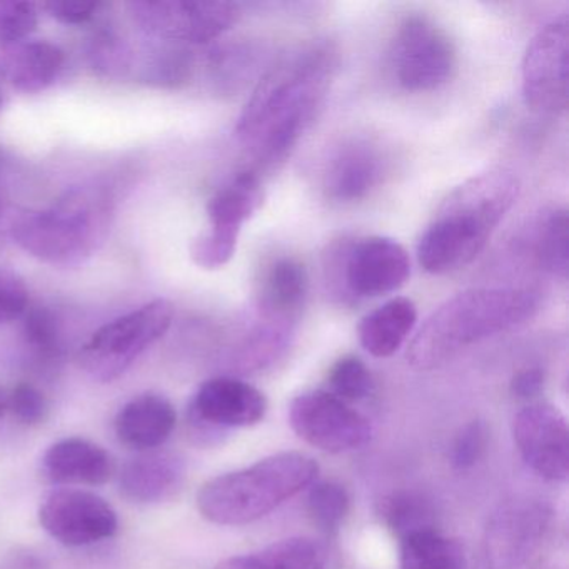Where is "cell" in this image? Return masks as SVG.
<instances>
[{
    "mask_svg": "<svg viewBox=\"0 0 569 569\" xmlns=\"http://www.w3.org/2000/svg\"><path fill=\"white\" fill-rule=\"evenodd\" d=\"M335 52L312 46L272 69L239 116L236 134L264 168L284 161L311 128L335 76Z\"/></svg>",
    "mask_w": 569,
    "mask_h": 569,
    "instance_id": "cell-1",
    "label": "cell"
},
{
    "mask_svg": "<svg viewBox=\"0 0 569 569\" xmlns=\"http://www.w3.org/2000/svg\"><path fill=\"white\" fill-rule=\"evenodd\" d=\"M518 196V178L506 169L462 182L449 192L422 234L419 264L431 274H448L471 264Z\"/></svg>",
    "mask_w": 569,
    "mask_h": 569,
    "instance_id": "cell-2",
    "label": "cell"
},
{
    "mask_svg": "<svg viewBox=\"0 0 569 569\" xmlns=\"http://www.w3.org/2000/svg\"><path fill=\"white\" fill-rule=\"evenodd\" d=\"M539 296L528 288H478L459 292L426 319L408 348V362L431 371L462 349L535 318Z\"/></svg>",
    "mask_w": 569,
    "mask_h": 569,
    "instance_id": "cell-3",
    "label": "cell"
},
{
    "mask_svg": "<svg viewBox=\"0 0 569 569\" xmlns=\"http://www.w3.org/2000/svg\"><path fill=\"white\" fill-rule=\"evenodd\" d=\"M112 211L104 189L74 188L49 208L11 212L9 239L46 264L78 266L108 238Z\"/></svg>",
    "mask_w": 569,
    "mask_h": 569,
    "instance_id": "cell-4",
    "label": "cell"
},
{
    "mask_svg": "<svg viewBox=\"0 0 569 569\" xmlns=\"http://www.w3.org/2000/svg\"><path fill=\"white\" fill-rule=\"evenodd\" d=\"M319 466L302 452H279L201 486L198 509L214 525L242 526L264 518L318 478Z\"/></svg>",
    "mask_w": 569,
    "mask_h": 569,
    "instance_id": "cell-5",
    "label": "cell"
},
{
    "mask_svg": "<svg viewBox=\"0 0 569 569\" xmlns=\"http://www.w3.org/2000/svg\"><path fill=\"white\" fill-rule=\"evenodd\" d=\"M172 318L174 306L166 299H156L119 316L82 346L79 365L96 381H114L169 331Z\"/></svg>",
    "mask_w": 569,
    "mask_h": 569,
    "instance_id": "cell-6",
    "label": "cell"
},
{
    "mask_svg": "<svg viewBox=\"0 0 569 569\" xmlns=\"http://www.w3.org/2000/svg\"><path fill=\"white\" fill-rule=\"evenodd\" d=\"M128 9L142 34L174 46L214 41L241 18V9L232 2L136 0Z\"/></svg>",
    "mask_w": 569,
    "mask_h": 569,
    "instance_id": "cell-7",
    "label": "cell"
},
{
    "mask_svg": "<svg viewBox=\"0 0 569 569\" xmlns=\"http://www.w3.org/2000/svg\"><path fill=\"white\" fill-rule=\"evenodd\" d=\"M262 202L264 189L252 171L241 172L219 189L206 206L208 231L192 241V261L208 271L224 268L234 258L242 224L261 209Z\"/></svg>",
    "mask_w": 569,
    "mask_h": 569,
    "instance_id": "cell-8",
    "label": "cell"
},
{
    "mask_svg": "<svg viewBox=\"0 0 569 569\" xmlns=\"http://www.w3.org/2000/svg\"><path fill=\"white\" fill-rule=\"evenodd\" d=\"M396 81L409 92H429L445 86L458 64L455 42L431 19L411 16L396 32L391 49Z\"/></svg>",
    "mask_w": 569,
    "mask_h": 569,
    "instance_id": "cell-9",
    "label": "cell"
},
{
    "mask_svg": "<svg viewBox=\"0 0 569 569\" xmlns=\"http://www.w3.org/2000/svg\"><path fill=\"white\" fill-rule=\"evenodd\" d=\"M568 16L552 19L529 42L522 59V98L531 111L559 116L568 108Z\"/></svg>",
    "mask_w": 569,
    "mask_h": 569,
    "instance_id": "cell-10",
    "label": "cell"
},
{
    "mask_svg": "<svg viewBox=\"0 0 569 569\" xmlns=\"http://www.w3.org/2000/svg\"><path fill=\"white\" fill-rule=\"evenodd\" d=\"M289 422L308 445L332 455L355 451L372 438L369 419L328 391L296 396L289 406Z\"/></svg>",
    "mask_w": 569,
    "mask_h": 569,
    "instance_id": "cell-11",
    "label": "cell"
},
{
    "mask_svg": "<svg viewBox=\"0 0 569 569\" xmlns=\"http://www.w3.org/2000/svg\"><path fill=\"white\" fill-rule=\"evenodd\" d=\"M39 522L56 541L71 548L112 538L119 528L114 508L101 496L81 489L49 495L39 509Z\"/></svg>",
    "mask_w": 569,
    "mask_h": 569,
    "instance_id": "cell-12",
    "label": "cell"
},
{
    "mask_svg": "<svg viewBox=\"0 0 569 569\" xmlns=\"http://www.w3.org/2000/svg\"><path fill=\"white\" fill-rule=\"evenodd\" d=\"M512 436L526 465L548 481L569 475V431L565 415L549 402H531L516 415Z\"/></svg>",
    "mask_w": 569,
    "mask_h": 569,
    "instance_id": "cell-13",
    "label": "cell"
},
{
    "mask_svg": "<svg viewBox=\"0 0 569 569\" xmlns=\"http://www.w3.org/2000/svg\"><path fill=\"white\" fill-rule=\"evenodd\" d=\"M548 521V508L535 499H515L501 506L486 529L488 568H521L541 542Z\"/></svg>",
    "mask_w": 569,
    "mask_h": 569,
    "instance_id": "cell-14",
    "label": "cell"
},
{
    "mask_svg": "<svg viewBox=\"0 0 569 569\" xmlns=\"http://www.w3.org/2000/svg\"><path fill=\"white\" fill-rule=\"evenodd\" d=\"M345 288L355 298L391 295L408 282L411 259L391 238H366L345 252L341 262Z\"/></svg>",
    "mask_w": 569,
    "mask_h": 569,
    "instance_id": "cell-15",
    "label": "cell"
},
{
    "mask_svg": "<svg viewBox=\"0 0 569 569\" xmlns=\"http://www.w3.org/2000/svg\"><path fill=\"white\" fill-rule=\"evenodd\" d=\"M268 401L254 386L236 378H212L199 388L191 405V421L198 431L249 428L264 419Z\"/></svg>",
    "mask_w": 569,
    "mask_h": 569,
    "instance_id": "cell-16",
    "label": "cell"
},
{
    "mask_svg": "<svg viewBox=\"0 0 569 569\" xmlns=\"http://www.w3.org/2000/svg\"><path fill=\"white\" fill-rule=\"evenodd\" d=\"M385 176V161L375 146L355 142L336 152L325 174V191L332 201L352 204L368 198Z\"/></svg>",
    "mask_w": 569,
    "mask_h": 569,
    "instance_id": "cell-17",
    "label": "cell"
},
{
    "mask_svg": "<svg viewBox=\"0 0 569 569\" xmlns=\"http://www.w3.org/2000/svg\"><path fill=\"white\" fill-rule=\"evenodd\" d=\"M42 472L56 485L102 486L116 475V465L111 455L96 442L68 438L48 449Z\"/></svg>",
    "mask_w": 569,
    "mask_h": 569,
    "instance_id": "cell-18",
    "label": "cell"
},
{
    "mask_svg": "<svg viewBox=\"0 0 569 569\" xmlns=\"http://www.w3.org/2000/svg\"><path fill=\"white\" fill-rule=\"evenodd\" d=\"M184 472L181 458L152 449L126 462L119 475V486L129 501L154 505L171 499L181 489Z\"/></svg>",
    "mask_w": 569,
    "mask_h": 569,
    "instance_id": "cell-19",
    "label": "cell"
},
{
    "mask_svg": "<svg viewBox=\"0 0 569 569\" xmlns=\"http://www.w3.org/2000/svg\"><path fill=\"white\" fill-rule=\"evenodd\" d=\"M176 409L168 398L154 392L136 396L116 416L119 441L136 451H152L168 441L176 426Z\"/></svg>",
    "mask_w": 569,
    "mask_h": 569,
    "instance_id": "cell-20",
    "label": "cell"
},
{
    "mask_svg": "<svg viewBox=\"0 0 569 569\" xmlns=\"http://www.w3.org/2000/svg\"><path fill=\"white\" fill-rule=\"evenodd\" d=\"M64 52L48 41H24L0 49V79L26 94H38L58 81Z\"/></svg>",
    "mask_w": 569,
    "mask_h": 569,
    "instance_id": "cell-21",
    "label": "cell"
},
{
    "mask_svg": "<svg viewBox=\"0 0 569 569\" xmlns=\"http://www.w3.org/2000/svg\"><path fill=\"white\" fill-rule=\"evenodd\" d=\"M309 278L305 264L295 258L272 262L262 276L259 311L268 321L295 325L308 298Z\"/></svg>",
    "mask_w": 569,
    "mask_h": 569,
    "instance_id": "cell-22",
    "label": "cell"
},
{
    "mask_svg": "<svg viewBox=\"0 0 569 569\" xmlns=\"http://www.w3.org/2000/svg\"><path fill=\"white\" fill-rule=\"evenodd\" d=\"M418 322V309L408 298H395L362 318L359 341L375 358H391Z\"/></svg>",
    "mask_w": 569,
    "mask_h": 569,
    "instance_id": "cell-23",
    "label": "cell"
},
{
    "mask_svg": "<svg viewBox=\"0 0 569 569\" xmlns=\"http://www.w3.org/2000/svg\"><path fill=\"white\" fill-rule=\"evenodd\" d=\"M326 555L311 538H289L248 555L232 556L214 569H322Z\"/></svg>",
    "mask_w": 569,
    "mask_h": 569,
    "instance_id": "cell-24",
    "label": "cell"
},
{
    "mask_svg": "<svg viewBox=\"0 0 569 569\" xmlns=\"http://www.w3.org/2000/svg\"><path fill=\"white\" fill-rule=\"evenodd\" d=\"M465 549L436 529L416 532L401 541V569H465Z\"/></svg>",
    "mask_w": 569,
    "mask_h": 569,
    "instance_id": "cell-25",
    "label": "cell"
},
{
    "mask_svg": "<svg viewBox=\"0 0 569 569\" xmlns=\"http://www.w3.org/2000/svg\"><path fill=\"white\" fill-rule=\"evenodd\" d=\"M568 212L555 209L548 212L532 232V258L542 271L566 279L568 276Z\"/></svg>",
    "mask_w": 569,
    "mask_h": 569,
    "instance_id": "cell-26",
    "label": "cell"
},
{
    "mask_svg": "<svg viewBox=\"0 0 569 569\" xmlns=\"http://www.w3.org/2000/svg\"><path fill=\"white\" fill-rule=\"evenodd\" d=\"M382 522L402 539L416 532L435 529V509L428 499L416 492L399 491L379 501Z\"/></svg>",
    "mask_w": 569,
    "mask_h": 569,
    "instance_id": "cell-27",
    "label": "cell"
},
{
    "mask_svg": "<svg viewBox=\"0 0 569 569\" xmlns=\"http://www.w3.org/2000/svg\"><path fill=\"white\" fill-rule=\"evenodd\" d=\"M292 325L268 321L256 326L236 355V366L241 371H259L274 362L291 341Z\"/></svg>",
    "mask_w": 569,
    "mask_h": 569,
    "instance_id": "cell-28",
    "label": "cell"
},
{
    "mask_svg": "<svg viewBox=\"0 0 569 569\" xmlns=\"http://www.w3.org/2000/svg\"><path fill=\"white\" fill-rule=\"evenodd\" d=\"M26 345L41 365H52L61 356V336L51 312L42 308L26 311Z\"/></svg>",
    "mask_w": 569,
    "mask_h": 569,
    "instance_id": "cell-29",
    "label": "cell"
},
{
    "mask_svg": "<svg viewBox=\"0 0 569 569\" xmlns=\"http://www.w3.org/2000/svg\"><path fill=\"white\" fill-rule=\"evenodd\" d=\"M348 491L338 482H319L309 492L308 509L316 525L326 531H335L349 512Z\"/></svg>",
    "mask_w": 569,
    "mask_h": 569,
    "instance_id": "cell-30",
    "label": "cell"
},
{
    "mask_svg": "<svg viewBox=\"0 0 569 569\" xmlns=\"http://www.w3.org/2000/svg\"><path fill=\"white\" fill-rule=\"evenodd\" d=\"M372 391V378L365 362L356 356H346L329 372V391L345 402L361 401Z\"/></svg>",
    "mask_w": 569,
    "mask_h": 569,
    "instance_id": "cell-31",
    "label": "cell"
},
{
    "mask_svg": "<svg viewBox=\"0 0 569 569\" xmlns=\"http://www.w3.org/2000/svg\"><path fill=\"white\" fill-rule=\"evenodd\" d=\"M38 24V6L18 0H0V49L29 41Z\"/></svg>",
    "mask_w": 569,
    "mask_h": 569,
    "instance_id": "cell-32",
    "label": "cell"
},
{
    "mask_svg": "<svg viewBox=\"0 0 569 569\" xmlns=\"http://www.w3.org/2000/svg\"><path fill=\"white\" fill-rule=\"evenodd\" d=\"M89 56L96 71L108 78H122L128 74L134 59L131 46L114 32H101L96 36Z\"/></svg>",
    "mask_w": 569,
    "mask_h": 569,
    "instance_id": "cell-33",
    "label": "cell"
},
{
    "mask_svg": "<svg viewBox=\"0 0 569 569\" xmlns=\"http://www.w3.org/2000/svg\"><path fill=\"white\" fill-rule=\"evenodd\" d=\"M8 411L22 425H41L48 418L49 402L41 389L21 382L8 395Z\"/></svg>",
    "mask_w": 569,
    "mask_h": 569,
    "instance_id": "cell-34",
    "label": "cell"
},
{
    "mask_svg": "<svg viewBox=\"0 0 569 569\" xmlns=\"http://www.w3.org/2000/svg\"><path fill=\"white\" fill-rule=\"evenodd\" d=\"M29 309V291L24 279L8 269H0V325L16 321Z\"/></svg>",
    "mask_w": 569,
    "mask_h": 569,
    "instance_id": "cell-35",
    "label": "cell"
},
{
    "mask_svg": "<svg viewBox=\"0 0 569 569\" xmlns=\"http://www.w3.org/2000/svg\"><path fill=\"white\" fill-rule=\"evenodd\" d=\"M488 445V429L485 422L472 421L461 429L452 445V465L458 469H468L485 455Z\"/></svg>",
    "mask_w": 569,
    "mask_h": 569,
    "instance_id": "cell-36",
    "label": "cell"
},
{
    "mask_svg": "<svg viewBox=\"0 0 569 569\" xmlns=\"http://www.w3.org/2000/svg\"><path fill=\"white\" fill-rule=\"evenodd\" d=\"M44 11L56 21L66 26H84L91 22L98 14L101 4L99 2H48L42 6Z\"/></svg>",
    "mask_w": 569,
    "mask_h": 569,
    "instance_id": "cell-37",
    "label": "cell"
},
{
    "mask_svg": "<svg viewBox=\"0 0 569 569\" xmlns=\"http://www.w3.org/2000/svg\"><path fill=\"white\" fill-rule=\"evenodd\" d=\"M542 388H545V372L538 368L522 369L511 381V392L519 399L536 398Z\"/></svg>",
    "mask_w": 569,
    "mask_h": 569,
    "instance_id": "cell-38",
    "label": "cell"
},
{
    "mask_svg": "<svg viewBox=\"0 0 569 569\" xmlns=\"http://www.w3.org/2000/svg\"><path fill=\"white\" fill-rule=\"evenodd\" d=\"M0 211H8V171L0 159Z\"/></svg>",
    "mask_w": 569,
    "mask_h": 569,
    "instance_id": "cell-39",
    "label": "cell"
},
{
    "mask_svg": "<svg viewBox=\"0 0 569 569\" xmlns=\"http://www.w3.org/2000/svg\"><path fill=\"white\" fill-rule=\"evenodd\" d=\"M9 218H11V211H0V254L4 251L6 242L9 239Z\"/></svg>",
    "mask_w": 569,
    "mask_h": 569,
    "instance_id": "cell-40",
    "label": "cell"
},
{
    "mask_svg": "<svg viewBox=\"0 0 569 569\" xmlns=\"http://www.w3.org/2000/svg\"><path fill=\"white\" fill-rule=\"evenodd\" d=\"M8 411V392L0 388V418Z\"/></svg>",
    "mask_w": 569,
    "mask_h": 569,
    "instance_id": "cell-41",
    "label": "cell"
},
{
    "mask_svg": "<svg viewBox=\"0 0 569 569\" xmlns=\"http://www.w3.org/2000/svg\"><path fill=\"white\" fill-rule=\"evenodd\" d=\"M4 108V91H2V84H0V112Z\"/></svg>",
    "mask_w": 569,
    "mask_h": 569,
    "instance_id": "cell-42",
    "label": "cell"
}]
</instances>
